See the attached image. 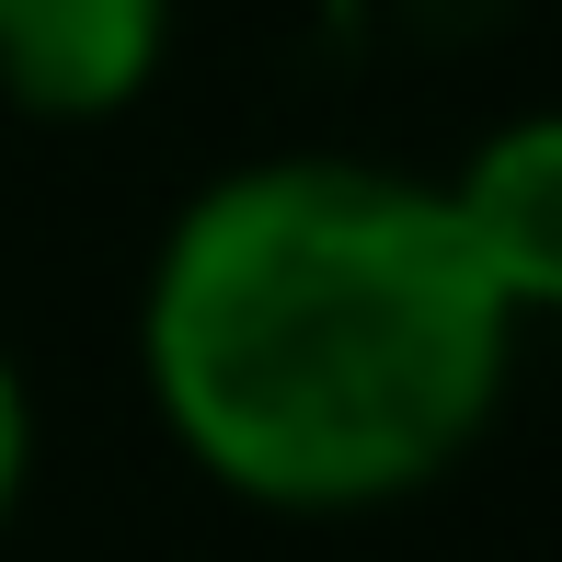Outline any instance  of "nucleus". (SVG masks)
I'll return each mask as SVG.
<instances>
[{
  "label": "nucleus",
  "instance_id": "3",
  "mask_svg": "<svg viewBox=\"0 0 562 562\" xmlns=\"http://www.w3.org/2000/svg\"><path fill=\"white\" fill-rule=\"evenodd\" d=\"M471 265L494 276V299L540 334L562 311V126L551 115H505L494 138H471V161L437 172Z\"/></svg>",
  "mask_w": 562,
  "mask_h": 562
},
{
  "label": "nucleus",
  "instance_id": "4",
  "mask_svg": "<svg viewBox=\"0 0 562 562\" xmlns=\"http://www.w3.org/2000/svg\"><path fill=\"white\" fill-rule=\"evenodd\" d=\"M23 482H35V391H23V368L0 356V528H12Z\"/></svg>",
  "mask_w": 562,
  "mask_h": 562
},
{
  "label": "nucleus",
  "instance_id": "1",
  "mask_svg": "<svg viewBox=\"0 0 562 562\" xmlns=\"http://www.w3.org/2000/svg\"><path fill=\"white\" fill-rule=\"evenodd\" d=\"M528 322L471 265L437 172L276 149L172 207L138 288L161 437L265 517L414 505L494 437Z\"/></svg>",
  "mask_w": 562,
  "mask_h": 562
},
{
  "label": "nucleus",
  "instance_id": "2",
  "mask_svg": "<svg viewBox=\"0 0 562 562\" xmlns=\"http://www.w3.org/2000/svg\"><path fill=\"white\" fill-rule=\"evenodd\" d=\"M172 58V0H0V104L35 126H115Z\"/></svg>",
  "mask_w": 562,
  "mask_h": 562
}]
</instances>
